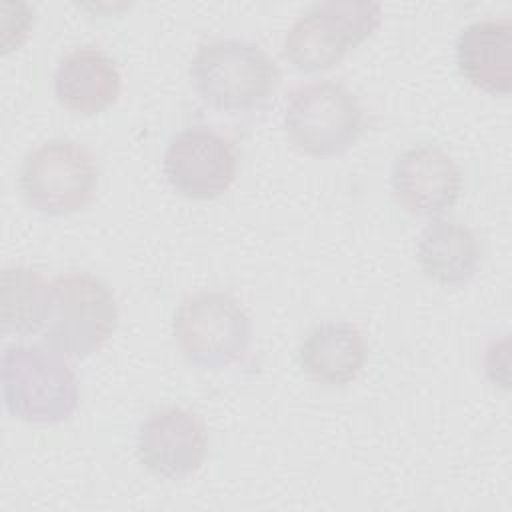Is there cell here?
<instances>
[{"label":"cell","mask_w":512,"mask_h":512,"mask_svg":"<svg viewBox=\"0 0 512 512\" xmlns=\"http://www.w3.org/2000/svg\"><path fill=\"white\" fill-rule=\"evenodd\" d=\"M282 122L290 142L304 154L338 156L360 138L364 112L346 86L314 80L288 94Z\"/></svg>","instance_id":"cell-7"},{"label":"cell","mask_w":512,"mask_h":512,"mask_svg":"<svg viewBox=\"0 0 512 512\" xmlns=\"http://www.w3.org/2000/svg\"><path fill=\"white\" fill-rule=\"evenodd\" d=\"M50 304V282L28 266H8L0 278L2 330L12 334L40 332Z\"/></svg>","instance_id":"cell-15"},{"label":"cell","mask_w":512,"mask_h":512,"mask_svg":"<svg viewBox=\"0 0 512 512\" xmlns=\"http://www.w3.org/2000/svg\"><path fill=\"white\" fill-rule=\"evenodd\" d=\"M96 156L72 138H52L22 160L18 186L24 202L42 214L64 216L86 208L98 188Z\"/></svg>","instance_id":"cell-5"},{"label":"cell","mask_w":512,"mask_h":512,"mask_svg":"<svg viewBox=\"0 0 512 512\" xmlns=\"http://www.w3.org/2000/svg\"><path fill=\"white\" fill-rule=\"evenodd\" d=\"M138 458L160 478L180 480L194 474L208 450V428L202 416L184 406L152 410L138 428Z\"/></svg>","instance_id":"cell-9"},{"label":"cell","mask_w":512,"mask_h":512,"mask_svg":"<svg viewBox=\"0 0 512 512\" xmlns=\"http://www.w3.org/2000/svg\"><path fill=\"white\" fill-rule=\"evenodd\" d=\"M172 336L184 358L204 370L242 360L252 344V318L230 294L202 290L188 294L172 318Z\"/></svg>","instance_id":"cell-4"},{"label":"cell","mask_w":512,"mask_h":512,"mask_svg":"<svg viewBox=\"0 0 512 512\" xmlns=\"http://www.w3.org/2000/svg\"><path fill=\"white\" fill-rule=\"evenodd\" d=\"M162 168L168 184L180 196L212 200L234 184L238 152L224 134L208 126H190L170 138Z\"/></svg>","instance_id":"cell-8"},{"label":"cell","mask_w":512,"mask_h":512,"mask_svg":"<svg viewBox=\"0 0 512 512\" xmlns=\"http://www.w3.org/2000/svg\"><path fill=\"white\" fill-rule=\"evenodd\" d=\"M118 324L112 288L88 272H68L50 280L48 316L42 340L52 350L82 358L100 350Z\"/></svg>","instance_id":"cell-3"},{"label":"cell","mask_w":512,"mask_h":512,"mask_svg":"<svg viewBox=\"0 0 512 512\" xmlns=\"http://www.w3.org/2000/svg\"><path fill=\"white\" fill-rule=\"evenodd\" d=\"M390 188L408 214L438 216L456 204L462 192V172L440 146H412L392 164Z\"/></svg>","instance_id":"cell-10"},{"label":"cell","mask_w":512,"mask_h":512,"mask_svg":"<svg viewBox=\"0 0 512 512\" xmlns=\"http://www.w3.org/2000/svg\"><path fill=\"white\" fill-rule=\"evenodd\" d=\"M122 78L112 56L96 46H76L60 56L54 94L70 112L92 116L116 102Z\"/></svg>","instance_id":"cell-12"},{"label":"cell","mask_w":512,"mask_h":512,"mask_svg":"<svg viewBox=\"0 0 512 512\" xmlns=\"http://www.w3.org/2000/svg\"><path fill=\"white\" fill-rule=\"evenodd\" d=\"M456 64L476 88L506 96L512 90V22L482 18L466 24L456 36Z\"/></svg>","instance_id":"cell-11"},{"label":"cell","mask_w":512,"mask_h":512,"mask_svg":"<svg viewBox=\"0 0 512 512\" xmlns=\"http://www.w3.org/2000/svg\"><path fill=\"white\" fill-rule=\"evenodd\" d=\"M2 400L10 416L30 424L68 420L80 402L78 378L50 346L12 344L2 352Z\"/></svg>","instance_id":"cell-2"},{"label":"cell","mask_w":512,"mask_h":512,"mask_svg":"<svg viewBox=\"0 0 512 512\" xmlns=\"http://www.w3.org/2000/svg\"><path fill=\"white\" fill-rule=\"evenodd\" d=\"M2 20H12V24L8 26H2V50L8 52L10 48H16L20 46L26 36H28V30H30V24L34 22V16H32V10L28 4H22L18 6V16L12 18L4 12Z\"/></svg>","instance_id":"cell-16"},{"label":"cell","mask_w":512,"mask_h":512,"mask_svg":"<svg viewBox=\"0 0 512 512\" xmlns=\"http://www.w3.org/2000/svg\"><path fill=\"white\" fill-rule=\"evenodd\" d=\"M476 232L446 218L430 220L416 238V262L426 278L442 286H466L480 268Z\"/></svg>","instance_id":"cell-13"},{"label":"cell","mask_w":512,"mask_h":512,"mask_svg":"<svg viewBox=\"0 0 512 512\" xmlns=\"http://www.w3.org/2000/svg\"><path fill=\"white\" fill-rule=\"evenodd\" d=\"M366 340L358 326L330 320L314 326L300 344L302 370L320 384H348L366 362Z\"/></svg>","instance_id":"cell-14"},{"label":"cell","mask_w":512,"mask_h":512,"mask_svg":"<svg viewBox=\"0 0 512 512\" xmlns=\"http://www.w3.org/2000/svg\"><path fill=\"white\" fill-rule=\"evenodd\" d=\"M382 6L368 0H326L306 8L284 36L288 62L302 72L338 64L380 24Z\"/></svg>","instance_id":"cell-6"},{"label":"cell","mask_w":512,"mask_h":512,"mask_svg":"<svg viewBox=\"0 0 512 512\" xmlns=\"http://www.w3.org/2000/svg\"><path fill=\"white\" fill-rule=\"evenodd\" d=\"M188 72L200 100L222 112L262 106L280 82V70L268 52L244 38L202 42Z\"/></svg>","instance_id":"cell-1"}]
</instances>
